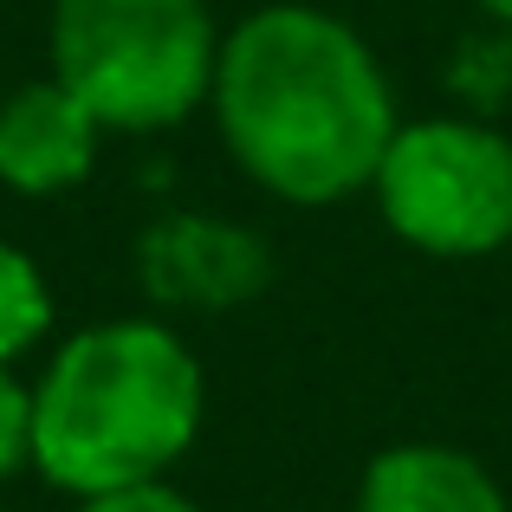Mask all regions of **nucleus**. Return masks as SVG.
Here are the masks:
<instances>
[{
    "instance_id": "1",
    "label": "nucleus",
    "mask_w": 512,
    "mask_h": 512,
    "mask_svg": "<svg viewBox=\"0 0 512 512\" xmlns=\"http://www.w3.org/2000/svg\"><path fill=\"white\" fill-rule=\"evenodd\" d=\"M214 111L234 163L305 208L376 182L396 137L383 65L318 7H266L234 26L214 59Z\"/></svg>"
},
{
    "instance_id": "2",
    "label": "nucleus",
    "mask_w": 512,
    "mask_h": 512,
    "mask_svg": "<svg viewBox=\"0 0 512 512\" xmlns=\"http://www.w3.org/2000/svg\"><path fill=\"white\" fill-rule=\"evenodd\" d=\"M201 428V370L169 325L78 331L33 389V467L65 493L163 480Z\"/></svg>"
},
{
    "instance_id": "3",
    "label": "nucleus",
    "mask_w": 512,
    "mask_h": 512,
    "mask_svg": "<svg viewBox=\"0 0 512 512\" xmlns=\"http://www.w3.org/2000/svg\"><path fill=\"white\" fill-rule=\"evenodd\" d=\"M214 20L201 0H52V78L98 124L163 130L214 91Z\"/></svg>"
},
{
    "instance_id": "4",
    "label": "nucleus",
    "mask_w": 512,
    "mask_h": 512,
    "mask_svg": "<svg viewBox=\"0 0 512 512\" xmlns=\"http://www.w3.org/2000/svg\"><path fill=\"white\" fill-rule=\"evenodd\" d=\"M376 201L422 253H493L512 234V143L480 124H409L376 163Z\"/></svg>"
},
{
    "instance_id": "5",
    "label": "nucleus",
    "mask_w": 512,
    "mask_h": 512,
    "mask_svg": "<svg viewBox=\"0 0 512 512\" xmlns=\"http://www.w3.org/2000/svg\"><path fill=\"white\" fill-rule=\"evenodd\" d=\"M137 273L143 292L169 312H227V305L260 299V286L273 279V260L247 227L208 221V214H169L143 234Z\"/></svg>"
},
{
    "instance_id": "6",
    "label": "nucleus",
    "mask_w": 512,
    "mask_h": 512,
    "mask_svg": "<svg viewBox=\"0 0 512 512\" xmlns=\"http://www.w3.org/2000/svg\"><path fill=\"white\" fill-rule=\"evenodd\" d=\"M98 117L59 78L20 85L0 104V182L20 195H59L98 163Z\"/></svg>"
},
{
    "instance_id": "7",
    "label": "nucleus",
    "mask_w": 512,
    "mask_h": 512,
    "mask_svg": "<svg viewBox=\"0 0 512 512\" xmlns=\"http://www.w3.org/2000/svg\"><path fill=\"white\" fill-rule=\"evenodd\" d=\"M357 512H506L487 467L454 448H389L363 474Z\"/></svg>"
},
{
    "instance_id": "8",
    "label": "nucleus",
    "mask_w": 512,
    "mask_h": 512,
    "mask_svg": "<svg viewBox=\"0 0 512 512\" xmlns=\"http://www.w3.org/2000/svg\"><path fill=\"white\" fill-rule=\"evenodd\" d=\"M52 325V292L39 279V266L20 247L0 240V363H13L20 350H33Z\"/></svg>"
},
{
    "instance_id": "9",
    "label": "nucleus",
    "mask_w": 512,
    "mask_h": 512,
    "mask_svg": "<svg viewBox=\"0 0 512 512\" xmlns=\"http://www.w3.org/2000/svg\"><path fill=\"white\" fill-rule=\"evenodd\" d=\"M26 461H33V389L13 376V363H0V480Z\"/></svg>"
},
{
    "instance_id": "10",
    "label": "nucleus",
    "mask_w": 512,
    "mask_h": 512,
    "mask_svg": "<svg viewBox=\"0 0 512 512\" xmlns=\"http://www.w3.org/2000/svg\"><path fill=\"white\" fill-rule=\"evenodd\" d=\"M78 512H195L175 487L163 480H143V487H111V493H85Z\"/></svg>"
},
{
    "instance_id": "11",
    "label": "nucleus",
    "mask_w": 512,
    "mask_h": 512,
    "mask_svg": "<svg viewBox=\"0 0 512 512\" xmlns=\"http://www.w3.org/2000/svg\"><path fill=\"white\" fill-rule=\"evenodd\" d=\"M487 13H500V20H512V0H480Z\"/></svg>"
}]
</instances>
